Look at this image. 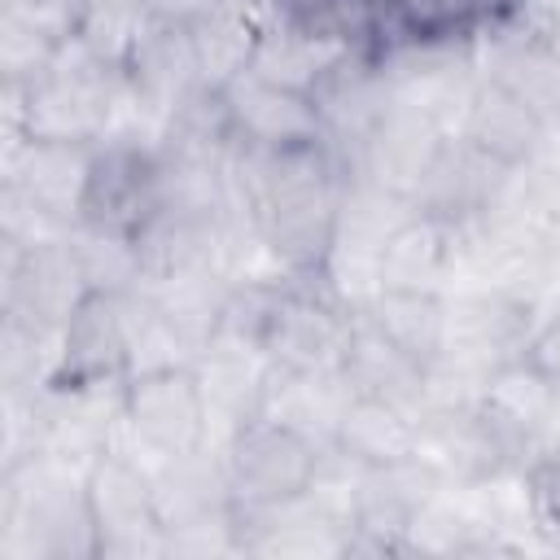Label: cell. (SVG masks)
<instances>
[{"instance_id": "16", "label": "cell", "mask_w": 560, "mask_h": 560, "mask_svg": "<svg viewBox=\"0 0 560 560\" xmlns=\"http://www.w3.org/2000/svg\"><path fill=\"white\" fill-rule=\"evenodd\" d=\"M459 140H468L472 149H481L503 166H525L551 149L556 131L521 96H512L494 79H477L459 118Z\"/></svg>"}, {"instance_id": "9", "label": "cell", "mask_w": 560, "mask_h": 560, "mask_svg": "<svg viewBox=\"0 0 560 560\" xmlns=\"http://www.w3.org/2000/svg\"><path fill=\"white\" fill-rule=\"evenodd\" d=\"M446 490L442 472L420 459L407 455L398 464H381V468H359L354 477V542L372 547V551H402L407 529L416 525V516Z\"/></svg>"}, {"instance_id": "24", "label": "cell", "mask_w": 560, "mask_h": 560, "mask_svg": "<svg viewBox=\"0 0 560 560\" xmlns=\"http://www.w3.org/2000/svg\"><path fill=\"white\" fill-rule=\"evenodd\" d=\"M354 385L346 381V372H293V368H276L271 385H267V402L262 416L306 433L315 446H332L337 420L350 402Z\"/></svg>"}, {"instance_id": "4", "label": "cell", "mask_w": 560, "mask_h": 560, "mask_svg": "<svg viewBox=\"0 0 560 560\" xmlns=\"http://www.w3.org/2000/svg\"><path fill=\"white\" fill-rule=\"evenodd\" d=\"M219 446H223L236 508H271V503H289L306 494L319 472V455H324V446H315L306 433L271 416L245 420Z\"/></svg>"}, {"instance_id": "15", "label": "cell", "mask_w": 560, "mask_h": 560, "mask_svg": "<svg viewBox=\"0 0 560 560\" xmlns=\"http://www.w3.org/2000/svg\"><path fill=\"white\" fill-rule=\"evenodd\" d=\"M131 337L122 293H88L74 315L61 324L57 372L48 385H88V381H127Z\"/></svg>"}, {"instance_id": "7", "label": "cell", "mask_w": 560, "mask_h": 560, "mask_svg": "<svg viewBox=\"0 0 560 560\" xmlns=\"http://www.w3.org/2000/svg\"><path fill=\"white\" fill-rule=\"evenodd\" d=\"M538 324L534 302L494 284L446 289V359H459L490 376L499 363L521 359Z\"/></svg>"}, {"instance_id": "12", "label": "cell", "mask_w": 560, "mask_h": 560, "mask_svg": "<svg viewBox=\"0 0 560 560\" xmlns=\"http://www.w3.org/2000/svg\"><path fill=\"white\" fill-rule=\"evenodd\" d=\"M416 455L429 459L446 486H477L508 468V451L477 402H438L416 416Z\"/></svg>"}, {"instance_id": "10", "label": "cell", "mask_w": 560, "mask_h": 560, "mask_svg": "<svg viewBox=\"0 0 560 560\" xmlns=\"http://www.w3.org/2000/svg\"><path fill=\"white\" fill-rule=\"evenodd\" d=\"M162 206V149L136 140L96 144V166L83 201V223L140 232V223Z\"/></svg>"}, {"instance_id": "20", "label": "cell", "mask_w": 560, "mask_h": 560, "mask_svg": "<svg viewBox=\"0 0 560 560\" xmlns=\"http://www.w3.org/2000/svg\"><path fill=\"white\" fill-rule=\"evenodd\" d=\"M455 228L433 210H411L381 245V289H451Z\"/></svg>"}, {"instance_id": "36", "label": "cell", "mask_w": 560, "mask_h": 560, "mask_svg": "<svg viewBox=\"0 0 560 560\" xmlns=\"http://www.w3.org/2000/svg\"><path fill=\"white\" fill-rule=\"evenodd\" d=\"M4 4H22V0H4Z\"/></svg>"}, {"instance_id": "33", "label": "cell", "mask_w": 560, "mask_h": 560, "mask_svg": "<svg viewBox=\"0 0 560 560\" xmlns=\"http://www.w3.org/2000/svg\"><path fill=\"white\" fill-rule=\"evenodd\" d=\"M271 4H276V13H280V18H298V22H302V18H311L324 0H271Z\"/></svg>"}, {"instance_id": "29", "label": "cell", "mask_w": 560, "mask_h": 560, "mask_svg": "<svg viewBox=\"0 0 560 560\" xmlns=\"http://www.w3.org/2000/svg\"><path fill=\"white\" fill-rule=\"evenodd\" d=\"M525 359H529L542 376L560 381V311L538 315V324H534V332H529V341H525Z\"/></svg>"}, {"instance_id": "1", "label": "cell", "mask_w": 560, "mask_h": 560, "mask_svg": "<svg viewBox=\"0 0 560 560\" xmlns=\"http://www.w3.org/2000/svg\"><path fill=\"white\" fill-rule=\"evenodd\" d=\"M83 468L57 455H26L0 477V560H96Z\"/></svg>"}, {"instance_id": "34", "label": "cell", "mask_w": 560, "mask_h": 560, "mask_svg": "<svg viewBox=\"0 0 560 560\" xmlns=\"http://www.w3.org/2000/svg\"><path fill=\"white\" fill-rule=\"evenodd\" d=\"M83 9H109V13H144V0H83Z\"/></svg>"}, {"instance_id": "21", "label": "cell", "mask_w": 560, "mask_h": 560, "mask_svg": "<svg viewBox=\"0 0 560 560\" xmlns=\"http://www.w3.org/2000/svg\"><path fill=\"white\" fill-rule=\"evenodd\" d=\"M354 52L337 39H328L324 31L306 26V22H293V18H280L262 31L258 39V52H254V74L280 83V88H293V92H306V96H319V88L350 61Z\"/></svg>"}, {"instance_id": "19", "label": "cell", "mask_w": 560, "mask_h": 560, "mask_svg": "<svg viewBox=\"0 0 560 560\" xmlns=\"http://www.w3.org/2000/svg\"><path fill=\"white\" fill-rule=\"evenodd\" d=\"M346 381L359 394H376L398 402L402 411L420 416L429 402V381H424V363L411 359L398 341H389L363 311H354L350 319V341H346V359H341Z\"/></svg>"}, {"instance_id": "22", "label": "cell", "mask_w": 560, "mask_h": 560, "mask_svg": "<svg viewBox=\"0 0 560 560\" xmlns=\"http://www.w3.org/2000/svg\"><path fill=\"white\" fill-rule=\"evenodd\" d=\"M158 315L166 319V328L179 337V346L197 359L228 319V298H232V280L219 267H197V271H179L166 280L144 284Z\"/></svg>"}, {"instance_id": "2", "label": "cell", "mask_w": 560, "mask_h": 560, "mask_svg": "<svg viewBox=\"0 0 560 560\" xmlns=\"http://www.w3.org/2000/svg\"><path fill=\"white\" fill-rule=\"evenodd\" d=\"M122 433L144 455H188L214 442V420L192 363L136 372L122 385Z\"/></svg>"}, {"instance_id": "11", "label": "cell", "mask_w": 560, "mask_h": 560, "mask_svg": "<svg viewBox=\"0 0 560 560\" xmlns=\"http://www.w3.org/2000/svg\"><path fill=\"white\" fill-rule=\"evenodd\" d=\"M92 166H96L92 140H9L4 184L22 188L44 214L74 228L83 219Z\"/></svg>"}, {"instance_id": "23", "label": "cell", "mask_w": 560, "mask_h": 560, "mask_svg": "<svg viewBox=\"0 0 560 560\" xmlns=\"http://www.w3.org/2000/svg\"><path fill=\"white\" fill-rule=\"evenodd\" d=\"M258 4H271V0H223L214 13H206L201 22L188 26L197 74L206 88L223 92L236 74H245L254 66L258 39L271 26L258 18Z\"/></svg>"}, {"instance_id": "32", "label": "cell", "mask_w": 560, "mask_h": 560, "mask_svg": "<svg viewBox=\"0 0 560 560\" xmlns=\"http://www.w3.org/2000/svg\"><path fill=\"white\" fill-rule=\"evenodd\" d=\"M508 9L516 18H525L529 26H538V31L560 26V0H508Z\"/></svg>"}, {"instance_id": "30", "label": "cell", "mask_w": 560, "mask_h": 560, "mask_svg": "<svg viewBox=\"0 0 560 560\" xmlns=\"http://www.w3.org/2000/svg\"><path fill=\"white\" fill-rule=\"evenodd\" d=\"M219 4L223 0H144V13L153 22H166V26H192L206 13H214Z\"/></svg>"}, {"instance_id": "25", "label": "cell", "mask_w": 560, "mask_h": 560, "mask_svg": "<svg viewBox=\"0 0 560 560\" xmlns=\"http://www.w3.org/2000/svg\"><path fill=\"white\" fill-rule=\"evenodd\" d=\"M332 451H341L346 459H354L359 468H381V464H398L407 455H416V416L402 411L389 398L376 394H350L337 433H332Z\"/></svg>"}, {"instance_id": "13", "label": "cell", "mask_w": 560, "mask_h": 560, "mask_svg": "<svg viewBox=\"0 0 560 560\" xmlns=\"http://www.w3.org/2000/svg\"><path fill=\"white\" fill-rule=\"evenodd\" d=\"M228 122L241 144L254 149H293V144H315L324 140V114L319 101L293 88H280L254 70L236 74L223 92Z\"/></svg>"}, {"instance_id": "35", "label": "cell", "mask_w": 560, "mask_h": 560, "mask_svg": "<svg viewBox=\"0 0 560 560\" xmlns=\"http://www.w3.org/2000/svg\"><path fill=\"white\" fill-rule=\"evenodd\" d=\"M542 35H547V39H551V48L560 52V26H551V31H542Z\"/></svg>"}, {"instance_id": "37", "label": "cell", "mask_w": 560, "mask_h": 560, "mask_svg": "<svg viewBox=\"0 0 560 560\" xmlns=\"http://www.w3.org/2000/svg\"><path fill=\"white\" fill-rule=\"evenodd\" d=\"M556 140H560V131H556ZM551 149H556V144H551ZM556 158H560V153H556Z\"/></svg>"}, {"instance_id": "18", "label": "cell", "mask_w": 560, "mask_h": 560, "mask_svg": "<svg viewBox=\"0 0 560 560\" xmlns=\"http://www.w3.org/2000/svg\"><path fill=\"white\" fill-rule=\"evenodd\" d=\"M122 74L131 79L140 101L166 122V131H171V118L179 114V105L206 88L201 74H197L188 26H166V22H153V18L144 22L140 39H136V52H131Z\"/></svg>"}, {"instance_id": "17", "label": "cell", "mask_w": 560, "mask_h": 560, "mask_svg": "<svg viewBox=\"0 0 560 560\" xmlns=\"http://www.w3.org/2000/svg\"><path fill=\"white\" fill-rule=\"evenodd\" d=\"M149 477H153V499H158L162 529L236 512V494H232L219 442L197 446L188 455H162V459L149 464Z\"/></svg>"}, {"instance_id": "5", "label": "cell", "mask_w": 560, "mask_h": 560, "mask_svg": "<svg viewBox=\"0 0 560 560\" xmlns=\"http://www.w3.org/2000/svg\"><path fill=\"white\" fill-rule=\"evenodd\" d=\"M350 319L354 311H346L324 284L306 289V284H280L262 328H258V346L267 350V359L276 368H293V372H337L346 359V341H350Z\"/></svg>"}, {"instance_id": "27", "label": "cell", "mask_w": 560, "mask_h": 560, "mask_svg": "<svg viewBox=\"0 0 560 560\" xmlns=\"http://www.w3.org/2000/svg\"><path fill=\"white\" fill-rule=\"evenodd\" d=\"M74 258L83 267V280L92 293H136L144 289V258L136 232L101 228V223H74L70 228Z\"/></svg>"}, {"instance_id": "26", "label": "cell", "mask_w": 560, "mask_h": 560, "mask_svg": "<svg viewBox=\"0 0 560 560\" xmlns=\"http://www.w3.org/2000/svg\"><path fill=\"white\" fill-rule=\"evenodd\" d=\"M363 315L424 368L446 350V293L442 289H381Z\"/></svg>"}, {"instance_id": "28", "label": "cell", "mask_w": 560, "mask_h": 560, "mask_svg": "<svg viewBox=\"0 0 560 560\" xmlns=\"http://www.w3.org/2000/svg\"><path fill=\"white\" fill-rule=\"evenodd\" d=\"M57 39H48L39 26H31L22 13L4 9L0 13V70H4V83H35L52 70V57H57Z\"/></svg>"}, {"instance_id": "31", "label": "cell", "mask_w": 560, "mask_h": 560, "mask_svg": "<svg viewBox=\"0 0 560 560\" xmlns=\"http://www.w3.org/2000/svg\"><path fill=\"white\" fill-rule=\"evenodd\" d=\"M529 477H534V499H538L542 529H560V464H538Z\"/></svg>"}, {"instance_id": "6", "label": "cell", "mask_w": 560, "mask_h": 560, "mask_svg": "<svg viewBox=\"0 0 560 560\" xmlns=\"http://www.w3.org/2000/svg\"><path fill=\"white\" fill-rule=\"evenodd\" d=\"M472 57L481 79H494L499 88L521 96L551 131H560V52L538 26L503 4L472 35Z\"/></svg>"}, {"instance_id": "8", "label": "cell", "mask_w": 560, "mask_h": 560, "mask_svg": "<svg viewBox=\"0 0 560 560\" xmlns=\"http://www.w3.org/2000/svg\"><path fill=\"white\" fill-rule=\"evenodd\" d=\"M446 140L451 136L433 118H424L420 109L389 96L385 114L363 131V140L341 158V166H346V175L372 179V184L416 201V192Z\"/></svg>"}, {"instance_id": "3", "label": "cell", "mask_w": 560, "mask_h": 560, "mask_svg": "<svg viewBox=\"0 0 560 560\" xmlns=\"http://www.w3.org/2000/svg\"><path fill=\"white\" fill-rule=\"evenodd\" d=\"M83 490L101 538V556H118V560L166 556V529L158 516L149 464H140L122 446H109L83 468Z\"/></svg>"}, {"instance_id": "14", "label": "cell", "mask_w": 560, "mask_h": 560, "mask_svg": "<svg viewBox=\"0 0 560 560\" xmlns=\"http://www.w3.org/2000/svg\"><path fill=\"white\" fill-rule=\"evenodd\" d=\"M192 372L201 381V394H206V407H210V420H214V433L219 442L241 429L245 420L262 416V402H267V385H271V372L276 363L267 359V350L254 341V337H241L232 328H223L197 359H192Z\"/></svg>"}]
</instances>
